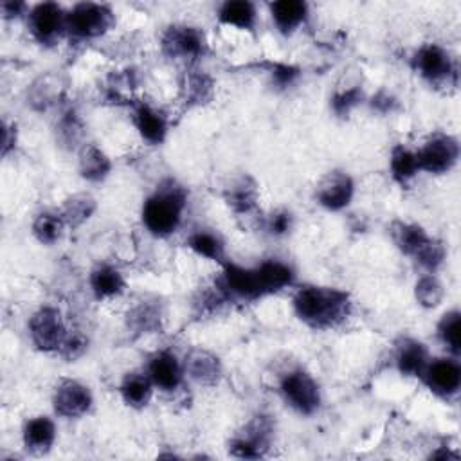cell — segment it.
Returning a JSON list of instances; mask_svg holds the SVG:
<instances>
[{
    "mask_svg": "<svg viewBox=\"0 0 461 461\" xmlns=\"http://www.w3.org/2000/svg\"><path fill=\"white\" fill-rule=\"evenodd\" d=\"M295 317L313 330L339 326L351 313L349 294L335 286L304 285L292 297Z\"/></svg>",
    "mask_w": 461,
    "mask_h": 461,
    "instance_id": "cell-1",
    "label": "cell"
},
{
    "mask_svg": "<svg viewBox=\"0 0 461 461\" xmlns=\"http://www.w3.org/2000/svg\"><path fill=\"white\" fill-rule=\"evenodd\" d=\"M185 207L187 191L184 189V185H180L173 178L162 180L142 203V225L151 236L167 238L180 229Z\"/></svg>",
    "mask_w": 461,
    "mask_h": 461,
    "instance_id": "cell-2",
    "label": "cell"
},
{
    "mask_svg": "<svg viewBox=\"0 0 461 461\" xmlns=\"http://www.w3.org/2000/svg\"><path fill=\"white\" fill-rule=\"evenodd\" d=\"M277 391L283 402L301 416H312L319 411L322 394L317 380L303 367H292L279 376Z\"/></svg>",
    "mask_w": 461,
    "mask_h": 461,
    "instance_id": "cell-3",
    "label": "cell"
},
{
    "mask_svg": "<svg viewBox=\"0 0 461 461\" xmlns=\"http://www.w3.org/2000/svg\"><path fill=\"white\" fill-rule=\"evenodd\" d=\"M27 333L32 346L41 353L61 351L70 328L67 326L63 313L50 304L40 306L27 321Z\"/></svg>",
    "mask_w": 461,
    "mask_h": 461,
    "instance_id": "cell-4",
    "label": "cell"
},
{
    "mask_svg": "<svg viewBox=\"0 0 461 461\" xmlns=\"http://www.w3.org/2000/svg\"><path fill=\"white\" fill-rule=\"evenodd\" d=\"M115 14L110 5L97 2H79L67 11L65 32L74 40H94L110 31Z\"/></svg>",
    "mask_w": 461,
    "mask_h": 461,
    "instance_id": "cell-5",
    "label": "cell"
},
{
    "mask_svg": "<svg viewBox=\"0 0 461 461\" xmlns=\"http://www.w3.org/2000/svg\"><path fill=\"white\" fill-rule=\"evenodd\" d=\"M274 425L265 414L250 418L229 441V454L240 459L263 457L272 443Z\"/></svg>",
    "mask_w": 461,
    "mask_h": 461,
    "instance_id": "cell-6",
    "label": "cell"
},
{
    "mask_svg": "<svg viewBox=\"0 0 461 461\" xmlns=\"http://www.w3.org/2000/svg\"><path fill=\"white\" fill-rule=\"evenodd\" d=\"M420 171L430 175L448 173L459 160V142L454 135L436 131L429 135L416 149Z\"/></svg>",
    "mask_w": 461,
    "mask_h": 461,
    "instance_id": "cell-7",
    "label": "cell"
},
{
    "mask_svg": "<svg viewBox=\"0 0 461 461\" xmlns=\"http://www.w3.org/2000/svg\"><path fill=\"white\" fill-rule=\"evenodd\" d=\"M160 47L167 58L196 61L207 52V40L198 27L175 23L162 32Z\"/></svg>",
    "mask_w": 461,
    "mask_h": 461,
    "instance_id": "cell-8",
    "label": "cell"
},
{
    "mask_svg": "<svg viewBox=\"0 0 461 461\" xmlns=\"http://www.w3.org/2000/svg\"><path fill=\"white\" fill-rule=\"evenodd\" d=\"M412 68L430 85L448 83L456 76V61L439 43H423L412 56Z\"/></svg>",
    "mask_w": 461,
    "mask_h": 461,
    "instance_id": "cell-9",
    "label": "cell"
},
{
    "mask_svg": "<svg viewBox=\"0 0 461 461\" xmlns=\"http://www.w3.org/2000/svg\"><path fill=\"white\" fill-rule=\"evenodd\" d=\"M52 409L61 418H81L90 412L94 394L90 387L76 378H59L52 389Z\"/></svg>",
    "mask_w": 461,
    "mask_h": 461,
    "instance_id": "cell-10",
    "label": "cell"
},
{
    "mask_svg": "<svg viewBox=\"0 0 461 461\" xmlns=\"http://www.w3.org/2000/svg\"><path fill=\"white\" fill-rule=\"evenodd\" d=\"M25 18L31 36L41 45L56 43L65 32L67 11H63L56 2H40L31 5Z\"/></svg>",
    "mask_w": 461,
    "mask_h": 461,
    "instance_id": "cell-11",
    "label": "cell"
},
{
    "mask_svg": "<svg viewBox=\"0 0 461 461\" xmlns=\"http://www.w3.org/2000/svg\"><path fill=\"white\" fill-rule=\"evenodd\" d=\"M420 378L430 393L443 400H450L461 387V366L456 357L430 358Z\"/></svg>",
    "mask_w": 461,
    "mask_h": 461,
    "instance_id": "cell-12",
    "label": "cell"
},
{
    "mask_svg": "<svg viewBox=\"0 0 461 461\" xmlns=\"http://www.w3.org/2000/svg\"><path fill=\"white\" fill-rule=\"evenodd\" d=\"M355 196V180L344 169L328 171L315 185V200L326 211L346 209Z\"/></svg>",
    "mask_w": 461,
    "mask_h": 461,
    "instance_id": "cell-13",
    "label": "cell"
},
{
    "mask_svg": "<svg viewBox=\"0 0 461 461\" xmlns=\"http://www.w3.org/2000/svg\"><path fill=\"white\" fill-rule=\"evenodd\" d=\"M146 373L149 375L155 389H160L164 393L176 391L185 378L182 360L169 349L155 351L148 358Z\"/></svg>",
    "mask_w": 461,
    "mask_h": 461,
    "instance_id": "cell-14",
    "label": "cell"
},
{
    "mask_svg": "<svg viewBox=\"0 0 461 461\" xmlns=\"http://www.w3.org/2000/svg\"><path fill=\"white\" fill-rule=\"evenodd\" d=\"M182 366L185 376L200 385H214L223 375L221 360L203 348H191L182 358Z\"/></svg>",
    "mask_w": 461,
    "mask_h": 461,
    "instance_id": "cell-15",
    "label": "cell"
},
{
    "mask_svg": "<svg viewBox=\"0 0 461 461\" xmlns=\"http://www.w3.org/2000/svg\"><path fill=\"white\" fill-rule=\"evenodd\" d=\"M131 121L133 126L137 130V133L140 135L142 140H146L151 146H158L166 140L167 131H169V122L167 117L155 108L149 103H137L131 110Z\"/></svg>",
    "mask_w": 461,
    "mask_h": 461,
    "instance_id": "cell-16",
    "label": "cell"
},
{
    "mask_svg": "<svg viewBox=\"0 0 461 461\" xmlns=\"http://www.w3.org/2000/svg\"><path fill=\"white\" fill-rule=\"evenodd\" d=\"M56 436H58L56 423L52 418H49L45 414H38V416L25 420V423L22 427L23 448L32 456L47 454L52 448Z\"/></svg>",
    "mask_w": 461,
    "mask_h": 461,
    "instance_id": "cell-17",
    "label": "cell"
},
{
    "mask_svg": "<svg viewBox=\"0 0 461 461\" xmlns=\"http://www.w3.org/2000/svg\"><path fill=\"white\" fill-rule=\"evenodd\" d=\"M429 349L427 346L414 339V337H402L396 342L394 349V366L403 376L411 378H420L425 366L429 364Z\"/></svg>",
    "mask_w": 461,
    "mask_h": 461,
    "instance_id": "cell-18",
    "label": "cell"
},
{
    "mask_svg": "<svg viewBox=\"0 0 461 461\" xmlns=\"http://www.w3.org/2000/svg\"><path fill=\"white\" fill-rule=\"evenodd\" d=\"M223 200L236 214H250L259 200L258 182L247 173L234 176L223 189Z\"/></svg>",
    "mask_w": 461,
    "mask_h": 461,
    "instance_id": "cell-19",
    "label": "cell"
},
{
    "mask_svg": "<svg viewBox=\"0 0 461 461\" xmlns=\"http://www.w3.org/2000/svg\"><path fill=\"white\" fill-rule=\"evenodd\" d=\"M88 286L95 299L104 301L121 295L126 290V279L115 265L97 263L88 274Z\"/></svg>",
    "mask_w": 461,
    "mask_h": 461,
    "instance_id": "cell-20",
    "label": "cell"
},
{
    "mask_svg": "<svg viewBox=\"0 0 461 461\" xmlns=\"http://www.w3.org/2000/svg\"><path fill=\"white\" fill-rule=\"evenodd\" d=\"M77 171L83 180L97 184L108 178L112 171V160L97 144L83 142L77 151Z\"/></svg>",
    "mask_w": 461,
    "mask_h": 461,
    "instance_id": "cell-21",
    "label": "cell"
},
{
    "mask_svg": "<svg viewBox=\"0 0 461 461\" xmlns=\"http://www.w3.org/2000/svg\"><path fill=\"white\" fill-rule=\"evenodd\" d=\"M268 11L276 29L285 36L294 34L308 18V4L303 0H277L268 4Z\"/></svg>",
    "mask_w": 461,
    "mask_h": 461,
    "instance_id": "cell-22",
    "label": "cell"
},
{
    "mask_svg": "<svg viewBox=\"0 0 461 461\" xmlns=\"http://www.w3.org/2000/svg\"><path fill=\"white\" fill-rule=\"evenodd\" d=\"M256 270H258L265 295L277 294V292L292 286L295 281L294 267L277 258L263 259L261 263L256 265Z\"/></svg>",
    "mask_w": 461,
    "mask_h": 461,
    "instance_id": "cell-23",
    "label": "cell"
},
{
    "mask_svg": "<svg viewBox=\"0 0 461 461\" xmlns=\"http://www.w3.org/2000/svg\"><path fill=\"white\" fill-rule=\"evenodd\" d=\"M155 385L146 371H130L119 384V394L124 405L131 409H144L153 398Z\"/></svg>",
    "mask_w": 461,
    "mask_h": 461,
    "instance_id": "cell-24",
    "label": "cell"
},
{
    "mask_svg": "<svg viewBox=\"0 0 461 461\" xmlns=\"http://www.w3.org/2000/svg\"><path fill=\"white\" fill-rule=\"evenodd\" d=\"M185 245L189 247V250H193L196 256H200L203 259L216 261L220 265H223L227 261L225 241L220 236V232L214 230V229H209V227L194 229L187 236Z\"/></svg>",
    "mask_w": 461,
    "mask_h": 461,
    "instance_id": "cell-25",
    "label": "cell"
},
{
    "mask_svg": "<svg viewBox=\"0 0 461 461\" xmlns=\"http://www.w3.org/2000/svg\"><path fill=\"white\" fill-rule=\"evenodd\" d=\"M216 18L221 25L240 31H254L258 23L256 4L249 0H227L218 7Z\"/></svg>",
    "mask_w": 461,
    "mask_h": 461,
    "instance_id": "cell-26",
    "label": "cell"
},
{
    "mask_svg": "<svg viewBox=\"0 0 461 461\" xmlns=\"http://www.w3.org/2000/svg\"><path fill=\"white\" fill-rule=\"evenodd\" d=\"M389 234L394 247L409 258H412L430 240L429 232L420 223L403 220L393 221L389 227Z\"/></svg>",
    "mask_w": 461,
    "mask_h": 461,
    "instance_id": "cell-27",
    "label": "cell"
},
{
    "mask_svg": "<svg viewBox=\"0 0 461 461\" xmlns=\"http://www.w3.org/2000/svg\"><path fill=\"white\" fill-rule=\"evenodd\" d=\"M164 308L158 299H142L128 313L126 324L137 333H151L162 326Z\"/></svg>",
    "mask_w": 461,
    "mask_h": 461,
    "instance_id": "cell-28",
    "label": "cell"
},
{
    "mask_svg": "<svg viewBox=\"0 0 461 461\" xmlns=\"http://www.w3.org/2000/svg\"><path fill=\"white\" fill-rule=\"evenodd\" d=\"M97 211V200L88 191H79L63 200V205L59 207V212L70 229L81 227L85 221H88L94 212Z\"/></svg>",
    "mask_w": 461,
    "mask_h": 461,
    "instance_id": "cell-29",
    "label": "cell"
},
{
    "mask_svg": "<svg viewBox=\"0 0 461 461\" xmlns=\"http://www.w3.org/2000/svg\"><path fill=\"white\" fill-rule=\"evenodd\" d=\"M67 223L59 212V209H43L40 211L31 225L32 236L41 245H54L63 238Z\"/></svg>",
    "mask_w": 461,
    "mask_h": 461,
    "instance_id": "cell-30",
    "label": "cell"
},
{
    "mask_svg": "<svg viewBox=\"0 0 461 461\" xmlns=\"http://www.w3.org/2000/svg\"><path fill=\"white\" fill-rule=\"evenodd\" d=\"M63 83L59 76L56 74H45L34 79V83L27 90V99L29 104L36 110H47L56 104V101L63 94Z\"/></svg>",
    "mask_w": 461,
    "mask_h": 461,
    "instance_id": "cell-31",
    "label": "cell"
},
{
    "mask_svg": "<svg viewBox=\"0 0 461 461\" xmlns=\"http://www.w3.org/2000/svg\"><path fill=\"white\" fill-rule=\"evenodd\" d=\"M389 171L393 180L405 187L420 173L416 149H411L403 144H396L389 155Z\"/></svg>",
    "mask_w": 461,
    "mask_h": 461,
    "instance_id": "cell-32",
    "label": "cell"
},
{
    "mask_svg": "<svg viewBox=\"0 0 461 461\" xmlns=\"http://www.w3.org/2000/svg\"><path fill=\"white\" fill-rule=\"evenodd\" d=\"M438 340L445 346L450 357L459 358L461 353V313L457 308H452L441 315L436 324Z\"/></svg>",
    "mask_w": 461,
    "mask_h": 461,
    "instance_id": "cell-33",
    "label": "cell"
},
{
    "mask_svg": "<svg viewBox=\"0 0 461 461\" xmlns=\"http://www.w3.org/2000/svg\"><path fill=\"white\" fill-rule=\"evenodd\" d=\"M445 286L436 274H423L414 285V299L425 310L438 308L445 299Z\"/></svg>",
    "mask_w": 461,
    "mask_h": 461,
    "instance_id": "cell-34",
    "label": "cell"
},
{
    "mask_svg": "<svg viewBox=\"0 0 461 461\" xmlns=\"http://www.w3.org/2000/svg\"><path fill=\"white\" fill-rule=\"evenodd\" d=\"M447 258L445 243L432 238L412 256V259L425 270V274H436V270L443 265Z\"/></svg>",
    "mask_w": 461,
    "mask_h": 461,
    "instance_id": "cell-35",
    "label": "cell"
},
{
    "mask_svg": "<svg viewBox=\"0 0 461 461\" xmlns=\"http://www.w3.org/2000/svg\"><path fill=\"white\" fill-rule=\"evenodd\" d=\"M364 99V92L360 85H348L344 88H337L331 95L330 106L337 117H348Z\"/></svg>",
    "mask_w": 461,
    "mask_h": 461,
    "instance_id": "cell-36",
    "label": "cell"
},
{
    "mask_svg": "<svg viewBox=\"0 0 461 461\" xmlns=\"http://www.w3.org/2000/svg\"><path fill=\"white\" fill-rule=\"evenodd\" d=\"M56 130H58V139L63 146H67V148H74L77 144H79V148L83 146L81 144L83 122H81L79 115L74 110H68L59 117V122H58Z\"/></svg>",
    "mask_w": 461,
    "mask_h": 461,
    "instance_id": "cell-37",
    "label": "cell"
},
{
    "mask_svg": "<svg viewBox=\"0 0 461 461\" xmlns=\"http://www.w3.org/2000/svg\"><path fill=\"white\" fill-rule=\"evenodd\" d=\"M184 90H185V99L191 104H202L212 94V81L207 74H203L200 70H194L185 77Z\"/></svg>",
    "mask_w": 461,
    "mask_h": 461,
    "instance_id": "cell-38",
    "label": "cell"
},
{
    "mask_svg": "<svg viewBox=\"0 0 461 461\" xmlns=\"http://www.w3.org/2000/svg\"><path fill=\"white\" fill-rule=\"evenodd\" d=\"M265 229L274 238H283L294 229V214L288 209H276L265 220Z\"/></svg>",
    "mask_w": 461,
    "mask_h": 461,
    "instance_id": "cell-39",
    "label": "cell"
},
{
    "mask_svg": "<svg viewBox=\"0 0 461 461\" xmlns=\"http://www.w3.org/2000/svg\"><path fill=\"white\" fill-rule=\"evenodd\" d=\"M301 76V70L295 67V65H288V63H276L270 70V77H272V83L277 86V88H288L292 86L297 77Z\"/></svg>",
    "mask_w": 461,
    "mask_h": 461,
    "instance_id": "cell-40",
    "label": "cell"
},
{
    "mask_svg": "<svg viewBox=\"0 0 461 461\" xmlns=\"http://www.w3.org/2000/svg\"><path fill=\"white\" fill-rule=\"evenodd\" d=\"M86 349V339L83 333H79V330H70L59 355L67 360H74L77 357H81Z\"/></svg>",
    "mask_w": 461,
    "mask_h": 461,
    "instance_id": "cell-41",
    "label": "cell"
},
{
    "mask_svg": "<svg viewBox=\"0 0 461 461\" xmlns=\"http://www.w3.org/2000/svg\"><path fill=\"white\" fill-rule=\"evenodd\" d=\"M29 5L25 2H2L0 4V11H2V16L4 18H20V16H27L29 13Z\"/></svg>",
    "mask_w": 461,
    "mask_h": 461,
    "instance_id": "cell-42",
    "label": "cell"
},
{
    "mask_svg": "<svg viewBox=\"0 0 461 461\" xmlns=\"http://www.w3.org/2000/svg\"><path fill=\"white\" fill-rule=\"evenodd\" d=\"M394 104H396V99H394L389 92H385V90L378 92V94L373 97V101H371V106H373L375 110L382 112V113L391 112V110L394 108Z\"/></svg>",
    "mask_w": 461,
    "mask_h": 461,
    "instance_id": "cell-43",
    "label": "cell"
},
{
    "mask_svg": "<svg viewBox=\"0 0 461 461\" xmlns=\"http://www.w3.org/2000/svg\"><path fill=\"white\" fill-rule=\"evenodd\" d=\"M16 131V126L14 124H4V137H2V153L4 155H7L9 153V149L13 148V144H11V133H14ZM13 140H16V137H13Z\"/></svg>",
    "mask_w": 461,
    "mask_h": 461,
    "instance_id": "cell-44",
    "label": "cell"
}]
</instances>
